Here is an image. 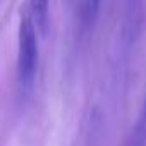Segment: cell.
Returning a JSON list of instances; mask_svg holds the SVG:
<instances>
[{
  "label": "cell",
  "mask_w": 146,
  "mask_h": 146,
  "mask_svg": "<svg viewBox=\"0 0 146 146\" xmlns=\"http://www.w3.org/2000/svg\"><path fill=\"white\" fill-rule=\"evenodd\" d=\"M38 70V36L36 23L29 7L21 9L17 33V76L23 88H31Z\"/></svg>",
  "instance_id": "1"
},
{
  "label": "cell",
  "mask_w": 146,
  "mask_h": 146,
  "mask_svg": "<svg viewBox=\"0 0 146 146\" xmlns=\"http://www.w3.org/2000/svg\"><path fill=\"white\" fill-rule=\"evenodd\" d=\"M29 11L41 33H46L50 21V0H29Z\"/></svg>",
  "instance_id": "2"
},
{
  "label": "cell",
  "mask_w": 146,
  "mask_h": 146,
  "mask_svg": "<svg viewBox=\"0 0 146 146\" xmlns=\"http://www.w3.org/2000/svg\"><path fill=\"white\" fill-rule=\"evenodd\" d=\"M134 139H136V146H144L146 144V100H144L143 115H141L139 124H137L136 132H134Z\"/></svg>",
  "instance_id": "3"
},
{
  "label": "cell",
  "mask_w": 146,
  "mask_h": 146,
  "mask_svg": "<svg viewBox=\"0 0 146 146\" xmlns=\"http://www.w3.org/2000/svg\"><path fill=\"white\" fill-rule=\"evenodd\" d=\"M100 4H102V0H88V17L90 21H93L96 16H98V11H100Z\"/></svg>",
  "instance_id": "4"
}]
</instances>
